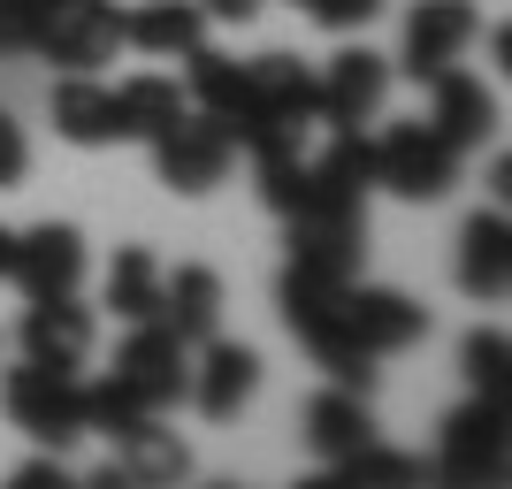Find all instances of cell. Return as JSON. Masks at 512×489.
Masks as SVG:
<instances>
[{"mask_svg": "<svg viewBox=\"0 0 512 489\" xmlns=\"http://www.w3.org/2000/svg\"><path fill=\"white\" fill-rule=\"evenodd\" d=\"M0 413L46 451H69L85 436V375L69 367H46V360H23L0 375Z\"/></svg>", "mask_w": 512, "mask_h": 489, "instance_id": "cell-1", "label": "cell"}, {"mask_svg": "<svg viewBox=\"0 0 512 489\" xmlns=\"http://www.w3.org/2000/svg\"><path fill=\"white\" fill-rule=\"evenodd\" d=\"M367 161H375V184H383V192L444 199L451 184H459V161H467V153L451 146L428 115H413V123H390L383 138H367Z\"/></svg>", "mask_w": 512, "mask_h": 489, "instance_id": "cell-2", "label": "cell"}, {"mask_svg": "<svg viewBox=\"0 0 512 489\" xmlns=\"http://www.w3.org/2000/svg\"><path fill=\"white\" fill-rule=\"evenodd\" d=\"M153 146V176L169 184V192H184V199H199V192H214L222 176H230V161H237V138L222 123H214L207 107H184L161 138H146Z\"/></svg>", "mask_w": 512, "mask_h": 489, "instance_id": "cell-3", "label": "cell"}, {"mask_svg": "<svg viewBox=\"0 0 512 489\" xmlns=\"http://www.w3.org/2000/svg\"><path fill=\"white\" fill-rule=\"evenodd\" d=\"M107 375L146 405V413H169V405L184 398V383H192V344L176 337L169 321H130V337H123V352H115Z\"/></svg>", "mask_w": 512, "mask_h": 489, "instance_id": "cell-4", "label": "cell"}, {"mask_svg": "<svg viewBox=\"0 0 512 489\" xmlns=\"http://www.w3.org/2000/svg\"><path fill=\"white\" fill-rule=\"evenodd\" d=\"M436 474L459 489H482L505 474V398H467L436 428Z\"/></svg>", "mask_w": 512, "mask_h": 489, "instance_id": "cell-5", "label": "cell"}, {"mask_svg": "<svg viewBox=\"0 0 512 489\" xmlns=\"http://www.w3.org/2000/svg\"><path fill=\"white\" fill-rule=\"evenodd\" d=\"M115 46H123V8L115 0H46L31 54H46L54 69H100L115 62Z\"/></svg>", "mask_w": 512, "mask_h": 489, "instance_id": "cell-6", "label": "cell"}, {"mask_svg": "<svg viewBox=\"0 0 512 489\" xmlns=\"http://www.w3.org/2000/svg\"><path fill=\"white\" fill-rule=\"evenodd\" d=\"M46 123L69 146H123V100H115V85H100V69H62Z\"/></svg>", "mask_w": 512, "mask_h": 489, "instance_id": "cell-7", "label": "cell"}, {"mask_svg": "<svg viewBox=\"0 0 512 489\" xmlns=\"http://www.w3.org/2000/svg\"><path fill=\"white\" fill-rule=\"evenodd\" d=\"M314 85H321V130H360L375 123V107L390 92V62L367 54V46H344V54H329V69Z\"/></svg>", "mask_w": 512, "mask_h": 489, "instance_id": "cell-8", "label": "cell"}, {"mask_svg": "<svg viewBox=\"0 0 512 489\" xmlns=\"http://www.w3.org/2000/svg\"><path fill=\"white\" fill-rule=\"evenodd\" d=\"M8 283L23 298H62L85 283V237L69 222H39V230L16 237V260H8Z\"/></svg>", "mask_w": 512, "mask_h": 489, "instance_id": "cell-9", "label": "cell"}, {"mask_svg": "<svg viewBox=\"0 0 512 489\" xmlns=\"http://www.w3.org/2000/svg\"><path fill=\"white\" fill-rule=\"evenodd\" d=\"M253 390H260V352L253 344H222V337L199 344V367H192V383H184V398H192L207 421H237V413L253 405Z\"/></svg>", "mask_w": 512, "mask_h": 489, "instance_id": "cell-10", "label": "cell"}, {"mask_svg": "<svg viewBox=\"0 0 512 489\" xmlns=\"http://www.w3.org/2000/svg\"><path fill=\"white\" fill-rule=\"evenodd\" d=\"M474 31H482L474 0H421V8L406 16V77L428 85L436 69H451L474 46Z\"/></svg>", "mask_w": 512, "mask_h": 489, "instance_id": "cell-11", "label": "cell"}, {"mask_svg": "<svg viewBox=\"0 0 512 489\" xmlns=\"http://www.w3.org/2000/svg\"><path fill=\"white\" fill-rule=\"evenodd\" d=\"M92 337H100V321H92V306H77V291L31 298V314H23V360H46V367L77 375L92 360Z\"/></svg>", "mask_w": 512, "mask_h": 489, "instance_id": "cell-12", "label": "cell"}, {"mask_svg": "<svg viewBox=\"0 0 512 489\" xmlns=\"http://www.w3.org/2000/svg\"><path fill=\"white\" fill-rule=\"evenodd\" d=\"M245 77H253V130L321 123V85L299 54H260V62H245Z\"/></svg>", "mask_w": 512, "mask_h": 489, "instance_id": "cell-13", "label": "cell"}, {"mask_svg": "<svg viewBox=\"0 0 512 489\" xmlns=\"http://www.w3.org/2000/svg\"><path fill=\"white\" fill-rule=\"evenodd\" d=\"M184 62H192V85H184V100L207 107L214 123H222L237 146H245V138H253V77H245V62L214 54V46H192Z\"/></svg>", "mask_w": 512, "mask_h": 489, "instance_id": "cell-14", "label": "cell"}, {"mask_svg": "<svg viewBox=\"0 0 512 489\" xmlns=\"http://www.w3.org/2000/svg\"><path fill=\"white\" fill-rule=\"evenodd\" d=\"M360 253H367V207H306V214H291V260L360 276Z\"/></svg>", "mask_w": 512, "mask_h": 489, "instance_id": "cell-15", "label": "cell"}, {"mask_svg": "<svg viewBox=\"0 0 512 489\" xmlns=\"http://www.w3.org/2000/svg\"><path fill=\"white\" fill-rule=\"evenodd\" d=\"M428 123L444 130L459 153H474L482 138H490V123H497V100L482 92V77H467V69L451 62V69L428 77Z\"/></svg>", "mask_w": 512, "mask_h": 489, "instance_id": "cell-16", "label": "cell"}, {"mask_svg": "<svg viewBox=\"0 0 512 489\" xmlns=\"http://www.w3.org/2000/svg\"><path fill=\"white\" fill-rule=\"evenodd\" d=\"M344 283H352V276H337V268H314V260H291V268L276 276V306H283V321H291V337H299L306 352L329 337Z\"/></svg>", "mask_w": 512, "mask_h": 489, "instance_id": "cell-17", "label": "cell"}, {"mask_svg": "<svg viewBox=\"0 0 512 489\" xmlns=\"http://www.w3.org/2000/svg\"><path fill=\"white\" fill-rule=\"evenodd\" d=\"M184 474H192V451L176 444V428H161V413H146L138 428L115 436V467H107V482L161 489V482H184Z\"/></svg>", "mask_w": 512, "mask_h": 489, "instance_id": "cell-18", "label": "cell"}, {"mask_svg": "<svg viewBox=\"0 0 512 489\" xmlns=\"http://www.w3.org/2000/svg\"><path fill=\"white\" fill-rule=\"evenodd\" d=\"M123 46H138L153 62H184L192 46H207V8L199 0H146L123 16Z\"/></svg>", "mask_w": 512, "mask_h": 489, "instance_id": "cell-19", "label": "cell"}, {"mask_svg": "<svg viewBox=\"0 0 512 489\" xmlns=\"http://www.w3.org/2000/svg\"><path fill=\"white\" fill-rule=\"evenodd\" d=\"M375 436V413H367V390H344L329 383L314 405H306V451H314L321 467H337V459H352V451Z\"/></svg>", "mask_w": 512, "mask_h": 489, "instance_id": "cell-20", "label": "cell"}, {"mask_svg": "<svg viewBox=\"0 0 512 489\" xmlns=\"http://www.w3.org/2000/svg\"><path fill=\"white\" fill-rule=\"evenodd\" d=\"M505 283H512V222H505V207L467 214V230H459V291L467 298H505Z\"/></svg>", "mask_w": 512, "mask_h": 489, "instance_id": "cell-21", "label": "cell"}, {"mask_svg": "<svg viewBox=\"0 0 512 489\" xmlns=\"http://www.w3.org/2000/svg\"><path fill=\"white\" fill-rule=\"evenodd\" d=\"M153 321H169L184 344H207L214 329H222V276H214V268H176V276H161Z\"/></svg>", "mask_w": 512, "mask_h": 489, "instance_id": "cell-22", "label": "cell"}, {"mask_svg": "<svg viewBox=\"0 0 512 489\" xmlns=\"http://www.w3.org/2000/svg\"><path fill=\"white\" fill-rule=\"evenodd\" d=\"M100 298H107L115 321H153V306H161V260H153L146 245H123V253L107 260Z\"/></svg>", "mask_w": 512, "mask_h": 489, "instance_id": "cell-23", "label": "cell"}, {"mask_svg": "<svg viewBox=\"0 0 512 489\" xmlns=\"http://www.w3.org/2000/svg\"><path fill=\"white\" fill-rule=\"evenodd\" d=\"M115 100H123V138H161V130L176 123V115H184V85H176V77H130V85H115Z\"/></svg>", "mask_w": 512, "mask_h": 489, "instance_id": "cell-24", "label": "cell"}, {"mask_svg": "<svg viewBox=\"0 0 512 489\" xmlns=\"http://www.w3.org/2000/svg\"><path fill=\"white\" fill-rule=\"evenodd\" d=\"M459 367H467V390H474V398H505V375H512L505 329H474V337L459 344Z\"/></svg>", "mask_w": 512, "mask_h": 489, "instance_id": "cell-25", "label": "cell"}, {"mask_svg": "<svg viewBox=\"0 0 512 489\" xmlns=\"http://www.w3.org/2000/svg\"><path fill=\"white\" fill-rule=\"evenodd\" d=\"M138 421H146V405L130 398L115 375L85 383V436H107V444H115V436H123V428H138Z\"/></svg>", "mask_w": 512, "mask_h": 489, "instance_id": "cell-26", "label": "cell"}, {"mask_svg": "<svg viewBox=\"0 0 512 489\" xmlns=\"http://www.w3.org/2000/svg\"><path fill=\"white\" fill-rule=\"evenodd\" d=\"M337 482H413V474H421V459H406V451H383L375 444V436H367L360 451H352V459H337Z\"/></svg>", "mask_w": 512, "mask_h": 489, "instance_id": "cell-27", "label": "cell"}, {"mask_svg": "<svg viewBox=\"0 0 512 489\" xmlns=\"http://www.w3.org/2000/svg\"><path fill=\"white\" fill-rule=\"evenodd\" d=\"M39 16H46V0H0V62L39 46Z\"/></svg>", "mask_w": 512, "mask_h": 489, "instance_id": "cell-28", "label": "cell"}, {"mask_svg": "<svg viewBox=\"0 0 512 489\" xmlns=\"http://www.w3.org/2000/svg\"><path fill=\"white\" fill-rule=\"evenodd\" d=\"M299 8L321 23V31H367V23L383 16V0H299Z\"/></svg>", "mask_w": 512, "mask_h": 489, "instance_id": "cell-29", "label": "cell"}, {"mask_svg": "<svg viewBox=\"0 0 512 489\" xmlns=\"http://www.w3.org/2000/svg\"><path fill=\"white\" fill-rule=\"evenodd\" d=\"M23 176H31V138H23V123L0 107V192H16Z\"/></svg>", "mask_w": 512, "mask_h": 489, "instance_id": "cell-30", "label": "cell"}, {"mask_svg": "<svg viewBox=\"0 0 512 489\" xmlns=\"http://www.w3.org/2000/svg\"><path fill=\"white\" fill-rule=\"evenodd\" d=\"M207 8V23H253L260 16V0H199Z\"/></svg>", "mask_w": 512, "mask_h": 489, "instance_id": "cell-31", "label": "cell"}, {"mask_svg": "<svg viewBox=\"0 0 512 489\" xmlns=\"http://www.w3.org/2000/svg\"><path fill=\"white\" fill-rule=\"evenodd\" d=\"M62 489V459H31V467H16V489Z\"/></svg>", "mask_w": 512, "mask_h": 489, "instance_id": "cell-32", "label": "cell"}, {"mask_svg": "<svg viewBox=\"0 0 512 489\" xmlns=\"http://www.w3.org/2000/svg\"><path fill=\"white\" fill-rule=\"evenodd\" d=\"M8 260H16V230H0V283H8Z\"/></svg>", "mask_w": 512, "mask_h": 489, "instance_id": "cell-33", "label": "cell"}, {"mask_svg": "<svg viewBox=\"0 0 512 489\" xmlns=\"http://www.w3.org/2000/svg\"><path fill=\"white\" fill-rule=\"evenodd\" d=\"M291 8H299V0H291Z\"/></svg>", "mask_w": 512, "mask_h": 489, "instance_id": "cell-34", "label": "cell"}]
</instances>
